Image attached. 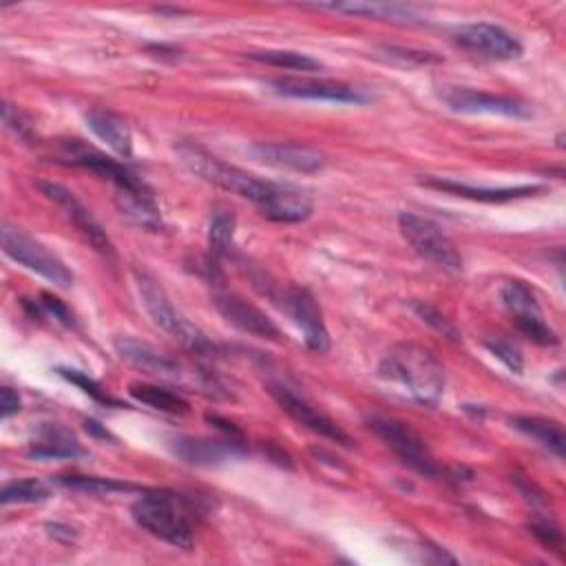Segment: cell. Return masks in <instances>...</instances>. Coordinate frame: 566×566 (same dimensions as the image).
I'll return each mask as SVG.
<instances>
[{
  "label": "cell",
  "instance_id": "cell-1",
  "mask_svg": "<svg viewBox=\"0 0 566 566\" xmlns=\"http://www.w3.org/2000/svg\"><path fill=\"white\" fill-rule=\"evenodd\" d=\"M378 376L406 389L423 408H436L447 385L443 363L419 344L394 346L381 361Z\"/></svg>",
  "mask_w": 566,
  "mask_h": 566
},
{
  "label": "cell",
  "instance_id": "cell-2",
  "mask_svg": "<svg viewBox=\"0 0 566 566\" xmlns=\"http://www.w3.org/2000/svg\"><path fill=\"white\" fill-rule=\"evenodd\" d=\"M131 516L137 527L178 549L189 551L195 544V509L182 494L165 490L144 492L133 503Z\"/></svg>",
  "mask_w": 566,
  "mask_h": 566
},
{
  "label": "cell",
  "instance_id": "cell-3",
  "mask_svg": "<svg viewBox=\"0 0 566 566\" xmlns=\"http://www.w3.org/2000/svg\"><path fill=\"white\" fill-rule=\"evenodd\" d=\"M176 153L182 165L193 176L202 178L204 182H208L221 191H228L232 195H239V197L257 204L260 210L268 204V200L277 191V184L260 180L246 171L226 165V161H221L219 157H215L213 153H208L204 146H200L195 142L176 144Z\"/></svg>",
  "mask_w": 566,
  "mask_h": 566
},
{
  "label": "cell",
  "instance_id": "cell-4",
  "mask_svg": "<svg viewBox=\"0 0 566 566\" xmlns=\"http://www.w3.org/2000/svg\"><path fill=\"white\" fill-rule=\"evenodd\" d=\"M135 284H137L142 305L146 308L148 316L153 318L157 328L165 330L169 337H173L178 344H182L189 352L197 357L217 354L215 344L173 305V301L169 299L165 288L157 284V279L137 270Z\"/></svg>",
  "mask_w": 566,
  "mask_h": 566
},
{
  "label": "cell",
  "instance_id": "cell-5",
  "mask_svg": "<svg viewBox=\"0 0 566 566\" xmlns=\"http://www.w3.org/2000/svg\"><path fill=\"white\" fill-rule=\"evenodd\" d=\"M370 430L394 451V456L410 467L412 471L425 478H454L460 480L462 469L443 467L425 445V441L406 423H400L389 417H372L368 419Z\"/></svg>",
  "mask_w": 566,
  "mask_h": 566
},
{
  "label": "cell",
  "instance_id": "cell-6",
  "mask_svg": "<svg viewBox=\"0 0 566 566\" xmlns=\"http://www.w3.org/2000/svg\"><path fill=\"white\" fill-rule=\"evenodd\" d=\"M398 228H400V234L406 237V241L412 246V251L419 257H423L425 262H430L443 270H449V273L462 270V257H460L456 244L447 237V232L432 219H425L414 213H400Z\"/></svg>",
  "mask_w": 566,
  "mask_h": 566
},
{
  "label": "cell",
  "instance_id": "cell-7",
  "mask_svg": "<svg viewBox=\"0 0 566 566\" xmlns=\"http://www.w3.org/2000/svg\"><path fill=\"white\" fill-rule=\"evenodd\" d=\"M0 239H3L5 255L12 257L23 268L45 277L53 286L60 288L73 286V275L64 266V262L58 255H53L45 244H40L38 239L29 237L25 230L3 224V228H0Z\"/></svg>",
  "mask_w": 566,
  "mask_h": 566
},
{
  "label": "cell",
  "instance_id": "cell-8",
  "mask_svg": "<svg viewBox=\"0 0 566 566\" xmlns=\"http://www.w3.org/2000/svg\"><path fill=\"white\" fill-rule=\"evenodd\" d=\"M60 159H64L71 167H80L94 171L96 176L109 180L116 186V193H131V195H146L153 193L142 178H137L131 169H127L120 161L111 159L109 155L77 142H62L60 144Z\"/></svg>",
  "mask_w": 566,
  "mask_h": 566
},
{
  "label": "cell",
  "instance_id": "cell-9",
  "mask_svg": "<svg viewBox=\"0 0 566 566\" xmlns=\"http://www.w3.org/2000/svg\"><path fill=\"white\" fill-rule=\"evenodd\" d=\"M268 392L279 402V408L299 425L308 427L310 432H314L323 438L341 443L346 447L352 445V438L330 417H326L318 408H314L303 394L294 392L286 383H268Z\"/></svg>",
  "mask_w": 566,
  "mask_h": 566
},
{
  "label": "cell",
  "instance_id": "cell-10",
  "mask_svg": "<svg viewBox=\"0 0 566 566\" xmlns=\"http://www.w3.org/2000/svg\"><path fill=\"white\" fill-rule=\"evenodd\" d=\"M503 301L525 337L540 346H557V335L544 321L540 303L529 286H525L522 281H509L503 288Z\"/></svg>",
  "mask_w": 566,
  "mask_h": 566
},
{
  "label": "cell",
  "instance_id": "cell-11",
  "mask_svg": "<svg viewBox=\"0 0 566 566\" xmlns=\"http://www.w3.org/2000/svg\"><path fill=\"white\" fill-rule=\"evenodd\" d=\"M38 189H40L51 202H56V204L64 210V215L73 221V226L85 234V239L89 241V244H92L100 255L113 260L116 251H113V244H111V239H109L107 230L100 226V221L92 215V210H89L83 202H80L69 189H64L62 184H56V182L40 180V182H38Z\"/></svg>",
  "mask_w": 566,
  "mask_h": 566
},
{
  "label": "cell",
  "instance_id": "cell-12",
  "mask_svg": "<svg viewBox=\"0 0 566 566\" xmlns=\"http://www.w3.org/2000/svg\"><path fill=\"white\" fill-rule=\"evenodd\" d=\"M213 303H215L217 312L237 330L260 337V339H268V341L281 339V333L273 323V318L266 312H262L257 305L246 301L244 297L228 292L224 288H217L213 292Z\"/></svg>",
  "mask_w": 566,
  "mask_h": 566
},
{
  "label": "cell",
  "instance_id": "cell-13",
  "mask_svg": "<svg viewBox=\"0 0 566 566\" xmlns=\"http://www.w3.org/2000/svg\"><path fill=\"white\" fill-rule=\"evenodd\" d=\"M456 43L478 56L492 60H516L522 56V43L507 29L492 23H473L456 32Z\"/></svg>",
  "mask_w": 566,
  "mask_h": 566
},
{
  "label": "cell",
  "instance_id": "cell-14",
  "mask_svg": "<svg viewBox=\"0 0 566 566\" xmlns=\"http://www.w3.org/2000/svg\"><path fill=\"white\" fill-rule=\"evenodd\" d=\"M284 305H286V312L290 314V318L297 323L299 330L303 333L305 346L316 354L328 352L330 350V333L326 328L323 312H321L316 299L312 297V292H308L305 288H290L284 294Z\"/></svg>",
  "mask_w": 566,
  "mask_h": 566
},
{
  "label": "cell",
  "instance_id": "cell-15",
  "mask_svg": "<svg viewBox=\"0 0 566 566\" xmlns=\"http://www.w3.org/2000/svg\"><path fill=\"white\" fill-rule=\"evenodd\" d=\"M249 153L268 167L286 169L294 173L323 171L328 161L321 150L294 142H257L249 148Z\"/></svg>",
  "mask_w": 566,
  "mask_h": 566
},
{
  "label": "cell",
  "instance_id": "cell-16",
  "mask_svg": "<svg viewBox=\"0 0 566 566\" xmlns=\"http://www.w3.org/2000/svg\"><path fill=\"white\" fill-rule=\"evenodd\" d=\"M273 92L286 98L299 100H318L337 105H365L370 98L354 87L341 83H328V80H305V77H281L270 83Z\"/></svg>",
  "mask_w": 566,
  "mask_h": 566
},
{
  "label": "cell",
  "instance_id": "cell-17",
  "mask_svg": "<svg viewBox=\"0 0 566 566\" xmlns=\"http://www.w3.org/2000/svg\"><path fill=\"white\" fill-rule=\"evenodd\" d=\"M443 103L458 113H490V116H505V118H529V109L505 96H494L473 89H449L443 96Z\"/></svg>",
  "mask_w": 566,
  "mask_h": 566
},
{
  "label": "cell",
  "instance_id": "cell-18",
  "mask_svg": "<svg viewBox=\"0 0 566 566\" xmlns=\"http://www.w3.org/2000/svg\"><path fill=\"white\" fill-rule=\"evenodd\" d=\"M173 451L189 465L197 467H213L219 462H226L230 458L244 456V447H241L239 438L228 441H213V438H176Z\"/></svg>",
  "mask_w": 566,
  "mask_h": 566
},
{
  "label": "cell",
  "instance_id": "cell-19",
  "mask_svg": "<svg viewBox=\"0 0 566 566\" xmlns=\"http://www.w3.org/2000/svg\"><path fill=\"white\" fill-rule=\"evenodd\" d=\"M116 352L129 361L131 365H135L137 370L159 376V378H178L180 376V365L178 361L169 359L167 354H161L159 350H155L153 346L133 339V337H118L113 341Z\"/></svg>",
  "mask_w": 566,
  "mask_h": 566
},
{
  "label": "cell",
  "instance_id": "cell-20",
  "mask_svg": "<svg viewBox=\"0 0 566 566\" xmlns=\"http://www.w3.org/2000/svg\"><path fill=\"white\" fill-rule=\"evenodd\" d=\"M305 8L378 19V21H389V23H421L423 21V14L419 12V8L406 5V3H316V5H305Z\"/></svg>",
  "mask_w": 566,
  "mask_h": 566
},
{
  "label": "cell",
  "instance_id": "cell-21",
  "mask_svg": "<svg viewBox=\"0 0 566 566\" xmlns=\"http://www.w3.org/2000/svg\"><path fill=\"white\" fill-rule=\"evenodd\" d=\"M425 186L436 189V191H445L458 197H467V200H475V202H487V204H503V202H514V200H525V197H533L538 193H542V186H516V189H475V186H467L454 180H441V178H427L423 180Z\"/></svg>",
  "mask_w": 566,
  "mask_h": 566
},
{
  "label": "cell",
  "instance_id": "cell-22",
  "mask_svg": "<svg viewBox=\"0 0 566 566\" xmlns=\"http://www.w3.org/2000/svg\"><path fill=\"white\" fill-rule=\"evenodd\" d=\"M27 454L36 460H73L83 456V447L67 427L45 425L32 441Z\"/></svg>",
  "mask_w": 566,
  "mask_h": 566
},
{
  "label": "cell",
  "instance_id": "cell-23",
  "mask_svg": "<svg viewBox=\"0 0 566 566\" xmlns=\"http://www.w3.org/2000/svg\"><path fill=\"white\" fill-rule=\"evenodd\" d=\"M87 127L92 129V133L100 142H105L120 157H131L133 155V133H131V127L118 113L105 111V109H94V111L87 113Z\"/></svg>",
  "mask_w": 566,
  "mask_h": 566
},
{
  "label": "cell",
  "instance_id": "cell-24",
  "mask_svg": "<svg viewBox=\"0 0 566 566\" xmlns=\"http://www.w3.org/2000/svg\"><path fill=\"white\" fill-rule=\"evenodd\" d=\"M262 215L279 224H299L312 215V200L292 186L277 184V191L262 208Z\"/></svg>",
  "mask_w": 566,
  "mask_h": 566
},
{
  "label": "cell",
  "instance_id": "cell-25",
  "mask_svg": "<svg viewBox=\"0 0 566 566\" xmlns=\"http://www.w3.org/2000/svg\"><path fill=\"white\" fill-rule=\"evenodd\" d=\"M511 427L516 432L525 434L527 438H531L533 443H538L540 447H544L546 451H551L553 456L564 458L566 436L557 421H549V419H540V417H514Z\"/></svg>",
  "mask_w": 566,
  "mask_h": 566
},
{
  "label": "cell",
  "instance_id": "cell-26",
  "mask_svg": "<svg viewBox=\"0 0 566 566\" xmlns=\"http://www.w3.org/2000/svg\"><path fill=\"white\" fill-rule=\"evenodd\" d=\"M129 394L137 400V402H142V406H148V408H153V410H157V412H165V414H173V417H184V414H189V402L180 396V394H176V392H171V389H167V387H159V385H148V383H133L131 387H129Z\"/></svg>",
  "mask_w": 566,
  "mask_h": 566
},
{
  "label": "cell",
  "instance_id": "cell-27",
  "mask_svg": "<svg viewBox=\"0 0 566 566\" xmlns=\"http://www.w3.org/2000/svg\"><path fill=\"white\" fill-rule=\"evenodd\" d=\"M56 480L67 490L83 492L89 496H113V494H124L135 490L133 484L113 478H96V475H58Z\"/></svg>",
  "mask_w": 566,
  "mask_h": 566
},
{
  "label": "cell",
  "instance_id": "cell-28",
  "mask_svg": "<svg viewBox=\"0 0 566 566\" xmlns=\"http://www.w3.org/2000/svg\"><path fill=\"white\" fill-rule=\"evenodd\" d=\"M234 228H237V219L230 210L217 208L210 217V226H208V249L213 253V257H224L228 255L232 239H234Z\"/></svg>",
  "mask_w": 566,
  "mask_h": 566
},
{
  "label": "cell",
  "instance_id": "cell-29",
  "mask_svg": "<svg viewBox=\"0 0 566 566\" xmlns=\"http://www.w3.org/2000/svg\"><path fill=\"white\" fill-rule=\"evenodd\" d=\"M249 58L255 60V62H262V64H270V67H279V69H292V71H314V69H321L318 60L310 58L308 53H299V51H290V49L251 51Z\"/></svg>",
  "mask_w": 566,
  "mask_h": 566
},
{
  "label": "cell",
  "instance_id": "cell-30",
  "mask_svg": "<svg viewBox=\"0 0 566 566\" xmlns=\"http://www.w3.org/2000/svg\"><path fill=\"white\" fill-rule=\"evenodd\" d=\"M51 494L45 487L43 482L38 480H16V482H8L3 492H0V503L3 505H14V503H43L47 501Z\"/></svg>",
  "mask_w": 566,
  "mask_h": 566
},
{
  "label": "cell",
  "instance_id": "cell-31",
  "mask_svg": "<svg viewBox=\"0 0 566 566\" xmlns=\"http://www.w3.org/2000/svg\"><path fill=\"white\" fill-rule=\"evenodd\" d=\"M58 374H60L64 381H69V383H73L75 387L83 389V392H85L87 396H92L94 400L103 402V406H107V408H127V406H122V402H120L118 398H113L100 383H96L92 376L83 374L80 370L58 368Z\"/></svg>",
  "mask_w": 566,
  "mask_h": 566
},
{
  "label": "cell",
  "instance_id": "cell-32",
  "mask_svg": "<svg viewBox=\"0 0 566 566\" xmlns=\"http://www.w3.org/2000/svg\"><path fill=\"white\" fill-rule=\"evenodd\" d=\"M412 310L417 312V316H419L421 321H425L427 326H432L436 333H441V335L447 337L449 341H460L458 330L451 326V323H449L434 305H430V303H425V301H414V303H412Z\"/></svg>",
  "mask_w": 566,
  "mask_h": 566
},
{
  "label": "cell",
  "instance_id": "cell-33",
  "mask_svg": "<svg viewBox=\"0 0 566 566\" xmlns=\"http://www.w3.org/2000/svg\"><path fill=\"white\" fill-rule=\"evenodd\" d=\"M484 346H487V350L496 359H501L514 374L522 372V368H525L522 354H520V350L511 341H507V339H490V341H484Z\"/></svg>",
  "mask_w": 566,
  "mask_h": 566
},
{
  "label": "cell",
  "instance_id": "cell-34",
  "mask_svg": "<svg viewBox=\"0 0 566 566\" xmlns=\"http://www.w3.org/2000/svg\"><path fill=\"white\" fill-rule=\"evenodd\" d=\"M3 122H5V127L12 129L19 137L32 140V135H34L32 120H29L19 107H12L10 103H5V105H3Z\"/></svg>",
  "mask_w": 566,
  "mask_h": 566
},
{
  "label": "cell",
  "instance_id": "cell-35",
  "mask_svg": "<svg viewBox=\"0 0 566 566\" xmlns=\"http://www.w3.org/2000/svg\"><path fill=\"white\" fill-rule=\"evenodd\" d=\"M529 529H531V533L544 544V546H549V549H553V551H559V546H562V533H559V529L555 527V522L549 518H542V520H533L531 525H529Z\"/></svg>",
  "mask_w": 566,
  "mask_h": 566
},
{
  "label": "cell",
  "instance_id": "cell-36",
  "mask_svg": "<svg viewBox=\"0 0 566 566\" xmlns=\"http://www.w3.org/2000/svg\"><path fill=\"white\" fill-rule=\"evenodd\" d=\"M40 308H43L47 314H51L53 318H58L60 323H64V326H71V323H73V316H71V312L67 310V305H64L60 299L51 297V294H43Z\"/></svg>",
  "mask_w": 566,
  "mask_h": 566
},
{
  "label": "cell",
  "instance_id": "cell-37",
  "mask_svg": "<svg viewBox=\"0 0 566 566\" xmlns=\"http://www.w3.org/2000/svg\"><path fill=\"white\" fill-rule=\"evenodd\" d=\"M19 412H21L19 392H14L12 387H3V392H0V414H3V421L12 419Z\"/></svg>",
  "mask_w": 566,
  "mask_h": 566
},
{
  "label": "cell",
  "instance_id": "cell-38",
  "mask_svg": "<svg viewBox=\"0 0 566 566\" xmlns=\"http://www.w3.org/2000/svg\"><path fill=\"white\" fill-rule=\"evenodd\" d=\"M206 421H208V423H213L217 430L226 432L230 438H241L239 430H237L232 423H228V421H224V419H219V417H215V414H206Z\"/></svg>",
  "mask_w": 566,
  "mask_h": 566
},
{
  "label": "cell",
  "instance_id": "cell-39",
  "mask_svg": "<svg viewBox=\"0 0 566 566\" xmlns=\"http://www.w3.org/2000/svg\"><path fill=\"white\" fill-rule=\"evenodd\" d=\"M85 425H87V432H94L96 436H103V438H111V441H113V436H111L107 430H103L100 423H96V421H87Z\"/></svg>",
  "mask_w": 566,
  "mask_h": 566
}]
</instances>
